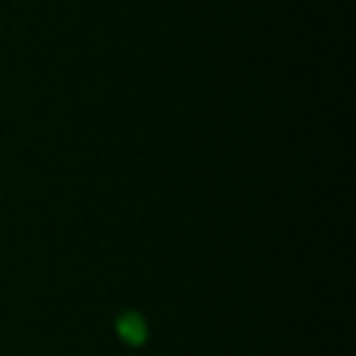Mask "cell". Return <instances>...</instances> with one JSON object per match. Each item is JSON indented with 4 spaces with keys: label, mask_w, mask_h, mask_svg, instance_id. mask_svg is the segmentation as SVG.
<instances>
[{
    "label": "cell",
    "mask_w": 356,
    "mask_h": 356,
    "mask_svg": "<svg viewBox=\"0 0 356 356\" xmlns=\"http://www.w3.org/2000/svg\"><path fill=\"white\" fill-rule=\"evenodd\" d=\"M114 331H117V337H120L125 345H131V348H139V345L147 339V323H145V317L136 314V312H122V314L114 320Z\"/></svg>",
    "instance_id": "obj_1"
}]
</instances>
